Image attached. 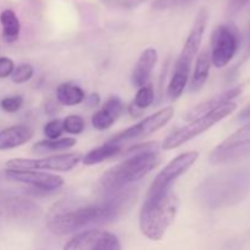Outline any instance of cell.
<instances>
[{
  "instance_id": "31",
  "label": "cell",
  "mask_w": 250,
  "mask_h": 250,
  "mask_svg": "<svg viewBox=\"0 0 250 250\" xmlns=\"http://www.w3.org/2000/svg\"><path fill=\"white\" fill-rule=\"evenodd\" d=\"M15 70L14 61L6 56L0 58V78H6L11 76L12 71Z\"/></svg>"
},
{
  "instance_id": "7",
  "label": "cell",
  "mask_w": 250,
  "mask_h": 250,
  "mask_svg": "<svg viewBox=\"0 0 250 250\" xmlns=\"http://www.w3.org/2000/svg\"><path fill=\"white\" fill-rule=\"evenodd\" d=\"M198 156H199L198 151H186V153L176 156L154 178L146 197H160V195L172 190L173 183L194 165Z\"/></svg>"
},
{
  "instance_id": "25",
  "label": "cell",
  "mask_w": 250,
  "mask_h": 250,
  "mask_svg": "<svg viewBox=\"0 0 250 250\" xmlns=\"http://www.w3.org/2000/svg\"><path fill=\"white\" fill-rule=\"evenodd\" d=\"M63 122V131L70 134H80L84 131L85 122L82 116L80 115H70L62 120Z\"/></svg>"
},
{
  "instance_id": "30",
  "label": "cell",
  "mask_w": 250,
  "mask_h": 250,
  "mask_svg": "<svg viewBox=\"0 0 250 250\" xmlns=\"http://www.w3.org/2000/svg\"><path fill=\"white\" fill-rule=\"evenodd\" d=\"M190 1H194V0H155L153 7L156 10H166L171 9V7L182 6Z\"/></svg>"
},
{
  "instance_id": "9",
  "label": "cell",
  "mask_w": 250,
  "mask_h": 250,
  "mask_svg": "<svg viewBox=\"0 0 250 250\" xmlns=\"http://www.w3.org/2000/svg\"><path fill=\"white\" fill-rule=\"evenodd\" d=\"M241 43L238 29L232 24H220L214 29L210 39L211 65L222 68L234 58Z\"/></svg>"
},
{
  "instance_id": "5",
  "label": "cell",
  "mask_w": 250,
  "mask_h": 250,
  "mask_svg": "<svg viewBox=\"0 0 250 250\" xmlns=\"http://www.w3.org/2000/svg\"><path fill=\"white\" fill-rule=\"evenodd\" d=\"M180 200L170 190L155 198L146 197L139 212V229L150 241H160L177 215Z\"/></svg>"
},
{
  "instance_id": "8",
  "label": "cell",
  "mask_w": 250,
  "mask_h": 250,
  "mask_svg": "<svg viewBox=\"0 0 250 250\" xmlns=\"http://www.w3.org/2000/svg\"><path fill=\"white\" fill-rule=\"evenodd\" d=\"M250 155V124L237 129L210 153L212 165L236 163Z\"/></svg>"
},
{
  "instance_id": "17",
  "label": "cell",
  "mask_w": 250,
  "mask_h": 250,
  "mask_svg": "<svg viewBox=\"0 0 250 250\" xmlns=\"http://www.w3.org/2000/svg\"><path fill=\"white\" fill-rule=\"evenodd\" d=\"M34 131L27 125H15L0 131V150L19 148L32 139Z\"/></svg>"
},
{
  "instance_id": "15",
  "label": "cell",
  "mask_w": 250,
  "mask_h": 250,
  "mask_svg": "<svg viewBox=\"0 0 250 250\" xmlns=\"http://www.w3.org/2000/svg\"><path fill=\"white\" fill-rule=\"evenodd\" d=\"M124 111V104L119 97H111L106 100L104 106L92 116V125L98 131L109 129L116 122Z\"/></svg>"
},
{
  "instance_id": "19",
  "label": "cell",
  "mask_w": 250,
  "mask_h": 250,
  "mask_svg": "<svg viewBox=\"0 0 250 250\" xmlns=\"http://www.w3.org/2000/svg\"><path fill=\"white\" fill-rule=\"evenodd\" d=\"M9 211L15 219L36 220L42 215V208L24 198H12L6 203Z\"/></svg>"
},
{
  "instance_id": "29",
  "label": "cell",
  "mask_w": 250,
  "mask_h": 250,
  "mask_svg": "<svg viewBox=\"0 0 250 250\" xmlns=\"http://www.w3.org/2000/svg\"><path fill=\"white\" fill-rule=\"evenodd\" d=\"M22 104H23V98L21 95H12V97H6L0 102V106L4 111L9 112V114H14V112L19 111L21 109Z\"/></svg>"
},
{
  "instance_id": "22",
  "label": "cell",
  "mask_w": 250,
  "mask_h": 250,
  "mask_svg": "<svg viewBox=\"0 0 250 250\" xmlns=\"http://www.w3.org/2000/svg\"><path fill=\"white\" fill-rule=\"evenodd\" d=\"M56 99L61 105L73 106L84 102L85 93L80 85L73 83H61L56 88Z\"/></svg>"
},
{
  "instance_id": "26",
  "label": "cell",
  "mask_w": 250,
  "mask_h": 250,
  "mask_svg": "<svg viewBox=\"0 0 250 250\" xmlns=\"http://www.w3.org/2000/svg\"><path fill=\"white\" fill-rule=\"evenodd\" d=\"M34 70L31 65L28 63H21L17 67H15V70L11 73V80L14 83L17 84H22V83H26L33 77Z\"/></svg>"
},
{
  "instance_id": "20",
  "label": "cell",
  "mask_w": 250,
  "mask_h": 250,
  "mask_svg": "<svg viewBox=\"0 0 250 250\" xmlns=\"http://www.w3.org/2000/svg\"><path fill=\"white\" fill-rule=\"evenodd\" d=\"M122 146L121 144L112 143V142L107 141L106 143L103 144L102 146H98V148L93 149L89 153L85 154L82 158V161L84 165L92 166L97 165V164L103 163L105 160H109V159L114 158V156L119 155L121 153Z\"/></svg>"
},
{
  "instance_id": "10",
  "label": "cell",
  "mask_w": 250,
  "mask_h": 250,
  "mask_svg": "<svg viewBox=\"0 0 250 250\" xmlns=\"http://www.w3.org/2000/svg\"><path fill=\"white\" fill-rule=\"evenodd\" d=\"M81 161H82L81 154L68 153L45 156L42 159H11L6 163V167L14 170H50L67 172L73 170Z\"/></svg>"
},
{
  "instance_id": "32",
  "label": "cell",
  "mask_w": 250,
  "mask_h": 250,
  "mask_svg": "<svg viewBox=\"0 0 250 250\" xmlns=\"http://www.w3.org/2000/svg\"><path fill=\"white\" fill-rule=\"evenodd\" d=\"M85 105L88 107H95L100 104V95L98 93H92L90 95L85 97Z\"/></svg>"
},
{
  "instance_id": "14",
  "label": "cell",
  "mask_w": 250,
  "mask_h": 250,
  "mask_svg": "<svg viewBox=\"0 0 250 250\" xmlns=\"http://www.w3.org/2000/svg\"><path fill=\"white\" fill-rule=\"evenodd\" d=\"M158 62V51L154 48H148L141 54L134 65L131 75V82L134 87L141 88L148 84L151 72Z\"/></svg>"
},
{
  "instance_id": "33",
  "label": "cell",
  "mask_w": 250,
  "mask_h": 250,
  "mask_svg": "<svg viewBox=\"0 0 250 250\" xmlns=\"http://www.w3.org/2000/svg\"><path fill=\"white\" fill-rule=\"evenodd\" d=\"M238 121H250V103L241 112H239Z\"/></svg>"
},
{
  "instance_id": "4",
  "label": "cell",
  "mask_w": 250,
  "mask_h": 250,
  "mask_svg": "<svg viewBox=\"0 0 250 250\" xmlns=\"http://www.w3.org/2000/svg\"><path fill=\"white\" fill-rule=\"evenodd\" d=\"M159 163L160 156L155 150L129 155L126 160L112 166L103 173L100 186L106 194L119 192L146 177Z\"/></svg>"
},
{
  "instance_id": "6",
  "label": "cell",
  "mask_w": 250,
  "mask_h": 250,
  "mask_svg": "<svg viewBox=\"0 0 250 250\" xmlns=\"http://www.w3.org/2000/svg\"><path fill=\"white\" fill-rule=\"evenodd\" d=\"M236 109L237 104L231 102L225 105H221L220 107L203 115V116L192 120L187 126H183L182 128L177 129L171 136H168L163 142L161 146H163L164 150H172V149L183 146L185 143L192 141L193 138H195L197 136H199V134L204 133L205 131L211 128L214 125H216L217 122H220L225 117L231 115Z\"/></svg>"
},
{
  "instance_id": "16",
  "label": "cell",
  "mask_w": 250,
  "mask_h": 250,
  "mask_svg": "<svg viewBox=\"0 0 250 250\" xmlns=\"http://www.w3.org/2000/svg\"><path fill=\"white\" fill-rule=\"evenodd\" d=\"M242 90H243V85H237V87H233L231 88V89L220 93L219 95H215L214 98L207 100V102L200 103V104H198L197 106H194L193 109H190L189 111L187 112L185 120L186 121H192V120L197 119V117L203 116V115L217 109V107H220L221 105L231 103L234 98H237L241 94Z\"/></svg>"
},
{
  "instance_id": "3",
  "label": "cell",
  "mask_w": 250,
  "mask_h": 250,
  "mask_svg": "<svg viewBox=\"0 0 250 250\" xmlns=\"http://www.w3.org/2000/svg\"><path fill=\"white\" fill-rule=\"evenodd\" d=\"M208 22H209V11L205 7H202L198 11L182 51L173 66L172 76L167 85V97L170 99H178L187 87L190 77L193 59L197 56L198 50L202 45L203 36L207 29Z\"/></svg>"
},
{
  "instance_id": "1",
  "label": "cell",
  "mask_w": 250,
  "mask_h": 250,
  "mask_svg": "<svg viewBox=\"0 0 250 250\" xmlns=\"http://www.w3.org/2000/svg\"><path fill=\"white\" fill-rule=\"evenodd\" d=\"M137 190L131 187L106 194L100 203L78 202L63 199L54 204L46 215L49 231L59 236L80 233L92 226L115 221L127 207L136 199Z\"/></svg>"
},
{
  "instance_id": "18",
  "label": "cell",
  "mask_w": 250,
  "mask_h": 250,
  "mask_svg": "<svg viewBox=\"0 0 250 250\" xmlns=\"http://www.w3.org/2000/svg\"><path fill=\"white\" fill-rule=\"evenodd\" d=\"M210 68H211V58L209 50H203L195 59L194 71L189 83L190 92H198L202 89L209 77Z\"/></svg>"
},
{
  "instance_id": "11",
  "label": "cell",
  "mask_w": 250,
  "mask_h": 250,
  "mask_svg": "<svg viewBox=\"0 0 250 250\" xmlns=\"http://www.w3.org/2000/svg\"><path fill=\"white\" fill-rule=\"evenodd\" d=\"M173 115H175V109L172 106L164 107V109L156 111L155 114L142 120L141 122H138L134 126L129 127V128L121 132V133L116 134V136L112 137L109 141L112 142V143L121 144L122 146V144L127 143V142L146 138V137L150 136V134L155 133L159 129L163 128L165 125H167L173 117Z\"/></svg>"
},
{
  "instance_id": "2",
  "label": "cell",
  "mask_w": 250,
  "mask_h": 250,
  "mask_svg": "<svg viewBox=\"0 0 250 250\" xmlns=\"http://www.w3.org/2000/svg\"><path fill=\"white\" fill-rule=\"evenodd\" d=\"M250 188V173L231 171L210 176L200 183L197 198L203 207L209 209L231 207L244 199Z\"/></svg>"
},
{
  "instance_id": "24",
  "label": "cell",
  "mask_w": 250,
  "mask_h": 250,
  "mask_svg": "<svg viewBox=\"0 0 250 250\" xmlns=\"http://www.w3.org/2000/svg\"><path fill=\"white\" fill-rule=\"evenodd\" d=\"M77 141L75 138H59L55 141L45 139L41 141L32 146V151L36 154H49V153H58V151H63L71 149L76 146Z\"/></svg>"
},
{
  "instance_id": "12",
  "label": "cell",
  "mask_w": 250,
  "mask_h": 250,
  "mask_svg": "<svg viewBox=\"0 0 250 250\" xmlns=\"http://www.w3.org/2000/svg\"><path fill=\"white\" fill-rule=\"evenodd\" d=\"M62 250H121V243L111 232L89 229L75 234Z\"/></svg>"
},
{
  "instance_id": "23",
  "label": "cell",
  "mask_w": 250,
  "mask_h": 250,
  "mask_svg": "<svg viewBox=\"0 0 250 250\" xmlns=\"http://www.w3.org/2000/svg\"><path fill=\"white\" fill-rule=\"evenodd\" d=\"M154 99H155V94H154V89L150 84L138 88V92L134 97V100L128 107L129 114L133 117L141 116L144 110H146L153 104Z\"/></svg>"
},
{
  "instance_id": "13",
  "label": "cell",
  "mask_w": 250,
  "mask_h": 250,
  "mask_svg": "<svg viewBox=\"0 0 250 250\" xmlns=\"http://www.w3.org/2000/svg\"><path fill=\"white\" fill-rule=\"evenodd\" d=\"M4 175L7 180L12 182L23 183V185L31 186L32 188L42 192H55L56 189L63 186V178L58 175L41 172V171L33 170H14V168H6Z\"/></svg>"
},
{
  "instance_id": "21",
  "label": "cell",
  "mask_w": 250,
  "mask_h": 250,
  "mask_svg": "<svg viewBox=\"0 0 250 250\" xmlns=\"http://www.w3.org/2000/svg\"><path fill=\"white\" fill-rule=\"evenodd\" d=\"M0 23H1L2 32L1 36L5 43H14L19 39L20 32H21V23L15 14L14 10L6 9L0 14Z\"/></svg>"
},
{
  "instance_id": "34",
  "label": "cell",
  "mask_w": 250,
  "mask_h": 250,
  "mask_svg": "<svg viewBox=\"0 0 250 250\" xmlns=\"http://www.w3.org/2000/svg\"><path fill=\"white\" fill-rule=\"evenodd\" d=\"M249 56H250V27H249V32H248V46H247V51H246V54H244L243 61H246ZM243 61H242V62H243Z\"/></svg>"
},
{
  "instance_id": "28",
  "label": "cell",
  "mask_w": 250,
  "mask_h": 250,
  "mask_svg": "<svg viewBox=\"0 0 250 250\" xmlns=\"http://www.w3.org/2000/svg\"><path fill=\"white\" fill-rule=\"evenodd\" d=\"M146 0H102L105 6L110 9H122V10H132L138 7L139 5L144 4Z\"/></svg>"
},
{
  "instance_id": "27",
  "label": "cell",
  "mask_w": 250,
  "mask_h": 250,
  "mask_svg": "<svg viewBox=\"0 0 250 250\" xmlns=\"http://www.w3.org/2000/svg\"><path fill=\"white\" fill-rule=\"evenodd\" d=\"M44 136L50 141H55V139L60 138L61 134L63 133V122L60 119H54L49 121L48 124L44 126Z\"/></svg>"
}]
</instances>
